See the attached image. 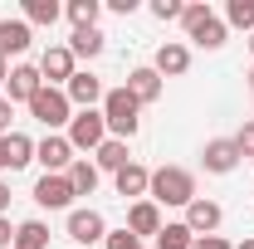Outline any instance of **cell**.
Instances as JSON below:
<instances>
[{"label":"cell","mask_w":254,"mask_h":249,"mask_svg":"<svg viewBox=\"0 0 254 249\" xmlns=\"http://www.w3.org/2000/svg\"><path fill=\"white\" fill-rule=\"evenodd\" d=\"M98 113H103V123H108V137H118V142H132L137 127H142V103L127 93L123 83L103 93V108H98Z\"/></svg>","instance_id":"6da1fadb"},{"label":"cell","mask_w":254,"mask_h":249,"mask_svg":"<svg viewBox=\"0 0 254 249\" xmlns=\"http://www.w3.org/2000/svg\"><path fill=\"white\" fill-rule=\"evenodd\" d=\"M147 200H157V205H181V210H186L190 200H195V171H186V166H157V171H152V186H147Z\"/></svg>","instance_id":"7a4b0ae2"},{"label":"cell","mask_w":254,"mask_h":249,"mask_svg":"<svg viewBox=\"0 0 254 249\" xmlns=\"http://www.w3.org/2000/svg\"><path fill=\"white\" fill-rule=\"evenodd\" d=\"M30 118L44 132H68V123H73V103H68V93L64 88H39V93L30 98Z\"/></svg>","instance_id":"3957f363"},{"label":"cell","mask_w":254,"mask_h":249,"mask_svg":"<svg viewBox=\"0 0 254 249\" xmlns=\"http://www.w3.org/2000/svg\"><path fill=\"white\" fill-rule=\"evenodd\" d=\"M64 137H68L73 152H98V147L108 142V123H103L98 108H83V113H73V123H68Z\"/></svg>","instance_id":"277c9868"},{"label":"cell","mask_w":254,"mask_h":249,"mask_svg":"<svg viewBox=\"0 0 254 249\" xmlns=\"http://www.w3.org/2000/svg\"><path fill=\"white\" fill-rule=\"evenodd\" d=\"M34 161L44 166V176H64V171L78 161V152L68 147L64 132H44V142H34Z\"/></svg>","instance_id":"5b68a950"},{"label":"cell","mask_w":254,"mask_h":249,"mask_svg":"<svg viewBox=\"0 0 254 249\" xmlns=\"http://www.w3.org/2000/svg\"><path fill=\"white\" fill-rule=\"evenodd\" d=\"M64 230H68L73 245H103V240H108V220H103V210H93V205H73Z\"/></svg>","instance_id":"8992f818"},{"label":"cell","mask_w":254,"mask_h":249,"mask_svg":"<svg viewBox=\"0 0 254 249\" xmlns=\"http://www.w3.org/2000/svg\"><path fill=\"white\" fill-rule=\"evenodd\" d=\"M73 73H78V59L68 54V44H49V49L39 54V78H44V88H68Z\"/></svg>","instance_id":"52a82bcc"},{"label":"cell","mask_w":254,"mask_h":249,"mask_svg":"<svg viewBox=\"0 0 254 249\" xmlns=\"http://www.w3.org/2000/svg\"><path fill=\"white\" fill-rule=\"evenodd\" d=\"M220 225H225V210H220V200H205V195H195L186 205V230L200 240V235H220Z\"/></svg>","instance_id":"ba28073f"},{"label":"cell","mask_w":254,"mask_h":249,"mask_svg":"<svg viewBox=\"0 0 254 249\" xmlns=\"http://www.w3.org/2000/svg\"><path fill=\"white\" fill-rule=\"evenodd\" d=\"M240 161H245V156H240V147H235V137H210L205 152H200V166H205L210 176H230Z\"/></svg>","instance_id":"9c48e42d"},{"label":"cell","mask_w":254,"mask_h":249,"mask_svg":"<svg viewBox=\"0 0 254 249\" xmlns=\"http://www.w3.org/2000/svg\"><path fill=\"white\" fill-rule=\"evenodd\" d=\"M64 93H68V103H73V113H83V108H103V93H108V88H103V78H98V73L78 68V73L68 78V88H64Z\"/></svg>","instance_id":"30bf717a"},{"label":"cell","mask_w":254,"mask_h":249,"mask_svg":"<svg viewBox=\"0 0 254 249\" xmlns=\"http://www.w3.org/2000/svg\"><path fill=\"white\" fill-rule=\"evenodd\" d=\"M123 88H127L132 98H137L142 108H152V103L161 98V88H166V78H161V73L152 68V63H137V68L127 73V83H123Z\"/></svg>","instance_id":"8fae6325"},{"label":"cell","mask_w":254,"mask_h":249,"mask_svg":"<svg viewBox=\"0 0 254 249\" xmlns=\"http://www.w3.org/2000/svg\"><path fill=\"white\" fill-rule=\"evenodd\" d=\"M44 88V78H39V63H15L10 68V78H5V98L10 103H25L30 108V98Z\"/></svg>","instance_id":"7c38bea8"},{"label":"cell","mask_w":254,"mask_h":249,"mask_svg":"<svg viewBox=\"0 0 254 249\" xmlns=\"http://www.w3.org/2000/svg\"><path fill=\"white\" fill-rule=\"evenodd\" d=\"M161 225H166V220H161V205H157V200H132V205H127V230H132L137 240H147V235L157 240Z\"/></svg>","instance_id":"4fadbf2b"},{"label":"cell","mask_w":254,"mask_h":249,"mask_svg":"<svg viewBox=\"0 0 254 249\" xmlns=\"http://www.w3.org/2000/svg\"><path fill=\"white\" fill-rule=\"evenodd\" d=\"M34 200H39L44 210H73V186H68V176H39V181H34Z\"/></svg>","instance_id":"5bb4252c"},{"label":"cell","mask_w":254,"mask_h":249,"mask_svg":"<svg viewBox=\"0 0 254 249\" xmlns=\"http://www.w3.org/2000/svg\"><path fill=\"white\" fill-rule=\"evenodd\" d=\"M30 161H34V137H25V132L0 137V171H25Z\"/></svg>","instance_id":"9a60e30c"},{"label":"cell","mask_w":254,"mask_h":249,"mask_svg":"<svg viewBox=\"0 0 254 249\" xmlns=\"http://www.w3.org/2000/svg\"><path fill=\"white\" fill-rule=\"evenodd\" d=\"M152 68H157L161 78H181L190 68V49L181 44V39H166V44H157V59H152Z\"/></svg>","instance_id":"2e32d148"},{"label":"cell","mask_w":254,"mask_h":249,"mask_svg":"<svg viewBox=\"0 0 254 249\" xmlns=\"http://www.w3.org/2000/svg\"><path fill=\"white\" fill-rule=\"evenodd\" d=\"M113 186H118V195H123V200H147V186H152V171H147L142 161H127L123 171L113 176Z\"/></svg>","instance_id":"e0dca14e"},{"label":"cell","mask_w":254,"mask_h":249,"mask_svg":"<svg viewBox=\"0 0 254 249\" xmlns=\"http://www.w3.org/2000/svg\"><path fill=\"white\" fill-rule=\"evenodd\" d=\"M34 44V30L25 20H0V59H15Z\"/></svg>","instance_id":"ac0fdd59"},{"label":"cell","mask_w":254,"mask_h":249,"mask_svg":"<svg viewBox=\"0 0 254 249\" xmlns=\"http://www.w3.org/2000/svg\"><path fill=\"white\" fill-rule=\"evenodd\" d=\"M186 39L195 44V49H225V39H230V25H225L220 15L210 10V15H205V20H200V25H195Z\"/></svg>","instance_id":"d6986e66"},{"label":"cell","mask_w":254,"mask_h":249,"mask_svg":"<svg viewBox=\"0 0 254 249\" xmlns=\"http://www.w3.org/2000/svg\"><path fill=\"white\" fill-rule=\"evenodd\" d=\"M64 176H68L73 195H93V190H98V181H103V171H98V166L88 161V156H78V161H73V166H68Z\"/></svg>","instance_id":"ffe728a7"},{"label":"cell","mask_w":254,"mask_h":249,"mask_svg":"<svg viewBox=\"0 0 254 249\" xmlns=\"http://www.w3.org/2000/svg\"><path fill=\"white\" fill-rule=\"evenodd\" d=\"M103 49H108V34L103 30H73L68 34V54L73 59H98Z\"/></svg>","instance_id":"44dd1931"},{"label":"cell","mask_w":254,"mask_h":249,"mask_svg":"<svg viewBox=\"0 0 254 249\" xmlns=\"http://www.w3.org/2000/svg\"><path fill=\"white\" fill-rule=\"evenodd\" d=\"M127 161H132V156H127V142H118V137H108V142L93 152V166H98V171H113V176L123 171Z\"/></svg>","instance_id":"7402d4cb"},{"label":"cell","mask_w":254,"mask_h":249,"mask_svg":"<svg viewBox=\"0 0 254 249\" xmlns=\"http://www.w3.org/2000/svg\"><path fill=\"white\" fill-rule=\"evenodd\" d=\"M64 15H68V25H73V30H98L103 0H68V5H64Z\"/></svg>","instance_id":"603a6c76"},{"label":"cell","mask_w":254,"mask_h":249,"mask_svg":"<svg viewBox=\"0 0 254 249\" xmlns=\"http://www.w3.org/2000/svg\"><path fill=\"white\" fill-rule=\"evenodd\" d=\"M15 249H49V225L44 220H20L15 225Z\"/></svg>","instance_id":"cb8c5ba5"},{"label":"cell","mask_w":254,"mask_h":249,"mask_svg":"<svg viewBox=\"0 0 254 249\" xmlns=\"http://www.w3.org/2000/svg\"><path fill=\"white\" fill-rule=\"evenodd\" d=\"M190 245H195V235L186 230V220H166L152 249H190Z\"/></svg>","instance_id":"d4e9b609"},{"label":"cell","mask_w":254,"mask_h":249,"mask_svg":"<svg viewBox=\"0 0 254 249\" xmlns=\"http://www.w3.org/2000/svg\"><path fill=\"white\" fill-rule=\"evenodd\" d=\"M64 15V5L59 0H25V15H20V20H25V25H54V20H59Z\"/></svg>","instance_id":"484cf974"},{"label":"cell","mask_w":254,"mask_h":249,"mask_svg":"<svg viewBox=\"0 0 254 249\" xmlns=\"http://www.w3.org/2000/svg\"><path fill=\"white\" fill-rule=\"evenodd\" d=\"M225 25L254 34V0H225Z\"/></svg>","instance_id":"4316f807"},{"label":"cell","mask_w":254,"mask_h":249,"mask_svg":"<svg viewBox=\"0 0 254 249\" xmlns=\"http://www.w3.org/2000/svg\"><path fill=\"white\" fill-rule=\"evenodd\" d=\"M147 10H152V20H161V25H171V20H181V10H186V5H181V0H152Z\"/></svg>","instance_id":"83f0119b"},{"label":"cell","mask_w":254,"mask_h":249,"mask_svg":"<svg viewBox=\"0 0 254 249\" xmlns=\"http://www.w3.org/2000/svg\"><path fill=\"white\" fill-rule=\"evenodd\" d=\"M103 249H142V240H137V235H132V230H108V240H103Z\"/></svg>","instance_id":"f1b7e54d"},{"label":"cell","mask_w":254,"mask_h":249,"mask_svg":"<svg viewBox=\"0 0 254 249\" xmlns=\"http://www.w3.org/2000/svg\"><path fill=\"white\" fill-rule=\"evenodd\" d=\"M205 15H210V5H205V0H190L186 10H181V30H195V25H200V20H205Z\"/></svg>","instance_id":"f546056e"},{"label":"cell","mask_w":254,"mask_h":249,"mask_svg":"<svg viewBox=\"0 0 254 249\" xmlns=\"http://www.w3.org/2000/svg\"><path fill=\"white\" fill-rule=\"evenodd\" d=\"M235 147H240V156H254V118L235 132Z\"/></svg>","instance_id":"4dcf8cb0"},{"label":"cell","mask_w":254,"mask_h":249,"mask_svg":"<svg viewBox=\"0 0 254 249\" xmlns=\"http://www.w3.org/2000/svg\"><path fill=\"white\" fill-rule=\"evenodd\" d=\"M190 249H235V245H230L225 235H200V240H195Z\"/></svg>","instance_id":"1f68e13d"},{"label":"cell","mask_w":254,"mask_h":249,"mask_svg":"<svg viewBox=\"0 0 254 249\" xmlns=\"http://www.w3.org/2000/svg\"><path fill=\"white\" fill-rule=\"evenodd\" d=\"M10 118H15V103H10V98H0V137H10V132H15Z\"/></svg>","instance_id":"d6a6232c"},{"label":"cell","mask_w":254,"mask_h":249,"mask_svg":"<svg viewBox=\"0 0 254 249\" xmlns=\"http://www.w3.org/2000/svg\"><path fill=\"white\" fill-rule=\"evenodd\" d=\"M0 249H15V225H10V215H0Z\"/></svg>","instance_id":"836d02e7"},{"label":"cell","mask_w":254,"mask_h":249,"mask_svg":"<svg viewBox=\"0 0 254 249\" xmlns=\"http://www.w3.org/2000/svg\"><path fill=\"white\" fill-rule=\"evenodd\" d=\"M103 5H108V10H118V15H132V10H137V0H103Z\"/></svg>","instance_id":"e575fe53"},{"label":"cell","mask_w":254,"mask_h":249,"mask_svg":"<svg viewBox=\"0 0 254 249\" xmlns=\"http://www.w3.org/2000/svg\"><path fill=\"white\" fill-rule=\"evenodd\" d=\"M5 210H10V186L0 181V215H5Z\"/></svg>","instance_id":"d590c367"},{"label":"cell","mask_w":254,"mask_h":249,"mask_svg":"<svg viewBox=\"0 0 254 249\" xmlns=\"http://www.w3.org/2000/svg\"><path fill=\"white\" fill-rule=\"evenodd\" d=\"M5 78H10V59H0V83H5Z\"/></svg>","instance_id":"8d00e7d4"},{"label":"cell","mask_w":254,"mask_h":249,"mask_svg":"<svg viewBox=\"0 0 254 249\" xmlns=\"http://www.w3.org/2000/svg\"><path fill=\"white\" fill-rule=\"evenodd\" d=\"M235 249H254V240H245V245H235Z\"/></svg>","instance_id":"74e56055"},{"label":"cell","mask_w":254,"mask_h":249,"mask_svg":"<svg viewBox=\"0 0 254 249\" xmlns=\"http://www.w3.org/2000/svg\"><path fill=\"white\" fill-rule=\"evenodd\" d=\"M250 88H254V68H250Z\"/></svg>","instance_id":"f35d334b"},{"label":"cell","mask_w":254,"mask_h":249,"mask_svg":"<svg viewBox=\"0 0 254 249\" xmlns=\"http://www.w3.org/2000/svg\"><path fill=\"white\" fill-rule=\"evenodd\" d=\"M250 54H254V34H250Z\"/></svg>","instance_id":"ab89813d"}]
</instances>
